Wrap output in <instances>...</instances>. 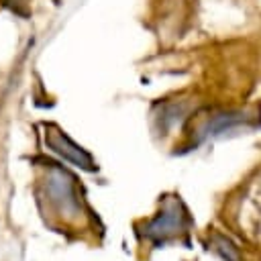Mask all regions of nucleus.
Wrapping results in <instances>:
<instances>
[{
  "instance_id": "obj_1",
  "label": "nucleus",
  "mask_w": 261,
  "mask_h": 261,
  "mask_svg": "<svg viewBox=\"0 0 261 261\" xmlns=\"http://www.w3.org/2000/svg\"><path fill=\"white\" fill-rule=\"evenodd\" d=\"M190 226V216L186 206L181 204L179 198L165 200V206L161 212L145 226V237L151 239L155 245H163L165 241L177 237L179 232H186Z\"/></svg>"
},
{
  "instance_id": "obj_2",
  "label": "nucleus",
  "mask_w": 261,
  "mask_h": 261,
  "mask_svg": "<svg viewBox=\"0 0 261 261\" xmlns=\"http://www.w3.org/2000/svg\"><path fill=\"white\" fill-rule=\"evenodd\" d=\"M45 192L49 202L67 216L80 214V198L75 190V179L65 169L55 163H49V171L45 177Z\"/></svg>"
},
{
  "instance_id": "obj_3",
  "label": "nucleus",
  "mask_w": 261,
  "mask_h": 261,
  "mask_svg": "<svg viewBox=\"0 0 261 261\" xmlns=\"http://www.w3.org/2000/svg\"><path fill=\"white\" fill-rule=\"evenodd\" d=\"M45 143L47 147L57 153L59 157H63L65 161L86 169V171H94L96 165H94V159L90 153H86L80 145H75L61 128H57L55 124H45Z\"/></svg>"
}]
</instances>
